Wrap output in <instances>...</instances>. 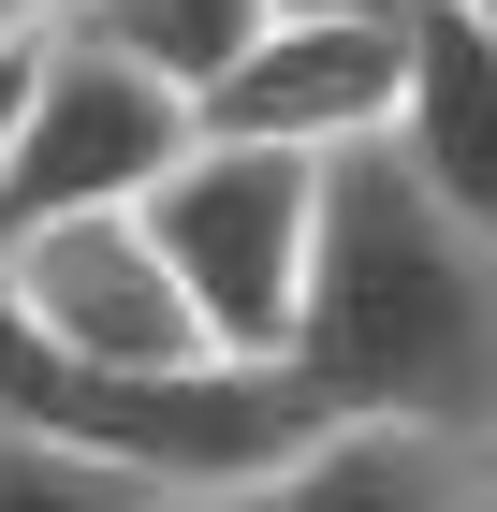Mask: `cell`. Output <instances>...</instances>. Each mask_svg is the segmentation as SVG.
Returning a JSON list of instances; mask_svg holds the SVG:
<instances>
[{
  "mask_svg": "<svg viewBox=\"0 0 497 512\" xmlns=\"http://www.w3.org/2000/svg\"><path fill=\"white\" fill-rule=\"evenodd\" d=\"M278 366L322 425H483L497 410V235L483 205L424 191L410 161L366 147L322 161L307 278L278 322Z\"/></svg>",
  "mask_w": 497,
  "mask_h": 512,
  "instance_id": "1",
  "label": "cell"
},
{
  "mask_svg": "<svg viewBox=\"0 0 497 512\" xmlns=\"http://www.w3.org/2000/svg\"><path fill=\"white\" fill-rule=\"evenodd\" d=\"M0 410L15 425H59L88 439L103 469H132L147 498H234L264 483L322 410L293 395V366L264 352H176V366H74V352H30L0 322Z\"/></svg>",
  "mask_w": 497,
  "mask_h": 512,
  "instance_id": "2",
  "label": "cell"
},
{
  "mask_svg": "<svg viewBox=\"0 0 497 512\" xmlns=\"http://www.w3.org/2000/svg\"><path fill=\"white\" fill-rule=\"evenodd\" d=\"M307 205H322V161L249 147V132H205V118H191V147L132 191L161 278H176L191 322H205V352H264L278 366V322H293V278H307Z\"/></svg>",
  "mask_w": 497,
  "mask_h": 512,
  "instance_id": "3",
  "label": "cell"
},
{
  "mask_svg": "<svg viewBox=\"0 0 497 512\" xmlns=\"http://www.w3.org/2000/svg\"><path fill=\"white\" fill-rule=\"evenodd\" d=\"M176 147H191V103L161 74H132L117 44L44 15L30 74H15V118H0V249L44 235V220H88V205H132Z\"/></svg>",
  "mask_w": 497,
  "mask_h": 512,
  "instance_id": "4",
  "label": "cell"
},
{
  "mask_svg": "<svg viewBox=\"0 0 497 512\" xmlns=\"http://www.w3.org/2000/svg\"><path fill=\"white\" fill-rule=\"evenodd\" d=\"M0 322L30 352H74V366H176V352H205L191 293L161 278V249H147L132 205H88V220L15 235L0 249Z\"/></svg>",
  "mask_w": 497,
  "mask_h": 512,
  "instance_id": "5",
  "label": "cell"
},
{
  "mask_svg": "<svg viewBox=\"0 0 497 512\" xmlns=\"http://www.w3.org/2000/svg\"><path fill=\"white\" fill-rule=\"evenodd\" d=\"M191 118L249 132V147H293V161L366 147V132L395 118V15H264Z\"/></svg>",
  "mask_w": 497,
  "mask_h": 512,
  "instance_id": "6",
  "label": "cell"
},
{
  "mask_svg": "<svg viewBox=\"0 0 497 512\" xmlns=\"http://www.w3.org/2000/svg\"><path fill=\"white\" fill-rule=\"evenodd\" d=\"M483 118H497V0H410L395 15V118H381V147L410 161L424 191L497 205Z\"/></svg>",
  "mask_w": 497,
  "mask_h": 512,
  "instance_id": "7",
  "label": "cell"
},
{
  "mask_svg": "<svg viewBox=\"0 0 497 512\" xmlns=\"http://www.w3.org/2000/svg\"><path fill=\"white\" fill-rule=\"evenodd\" d=\"M264 512H483V425H307L264 483Z\"/></svg>",
  "mask_w": 497,
  "mask_h": 512,
  "instance_id": "8",
  "label": "cell"
},
{
  "mask_svg": "<svg viewBox=\"0 0 497 512\" xmlns=\"http://www.w3.org/2000/svg\"><path fill=\"white\" fill-rule=\"evenodd\" d=\"M59 30L117 44L132 74H161L176 103H205V88L234 74V44L264 30V0H59Z\"/></svg>",
  "mask_w": 497,
  "mask_h": 512,
  "instance_id": "9",
  "label": "cell"
},
{
  "mask_svg": "<svg viewBox=\"0 0 497 512\" xmlns=\"http://www.w3.org/2000/svg\"><path fill=\"white\" fill-rule=\"evenodd\" d=\"M0 512H147V483H132V469H103L88 439L15 425V410H0Z\"/></svg>",
  "mask_w": 497,
  "mask_h": 512,
  "instance_id": "10",
  "label": "cell"
},
{
  "mask_svg": "<svg viewBox=\"0 0 497 512\" xmlns=\"http://www.w3.org/2000/svg\"><path fill=\"white\" fill-rule=\"evenodd\" d=\"M264 15H410V0H264Z\"/></svg>",
  "mask_w": 497,
  "mask_h": 512,
  "instance_id": "11",
  "label": "cell"
},
{
  "mask_svg": "<svg viewBox=\"0 0 497 512\" xmlns=\"http://www.w3.org/2000/svg\"><path fill=\"white\" fill-rule=\"evenodd\" d=\"M44 15H59V0H0V44H30V30H44Z\"/></svg>",
  "mask_w": 497,
  "mask_h": 512,
  "instance_id": "12",
  "label": "cell"
},
{
  "mask_svg": "<svg viewBox=\"0 0 497 512\" xmlns=\"http://www.w3.org/2000/svg\"><path fill=\"white\" fill-rule=\"evenodd\" d=\"M147 512H264V498H249V483H234V498H147Z\"/></svg>",
  "mask_w": 497,
  "mask_h": 512,
  "instance_id": "13",
  "label": "cell"
},
{
  "mask_svg": "<svg viewBox=\"0 0 497 512\" xmlns=\"http://www.w3.org/2000/svg\"><path fill=\"white\" fill-rule=\"evenodd\" d=\"M15 74H30V44H0V118H15Z\"/></svg>",
  "mask_w": 497,
  "mask_h": 512,
  "instance_id": "14",
  "label": "cell"
}]
</instances>
